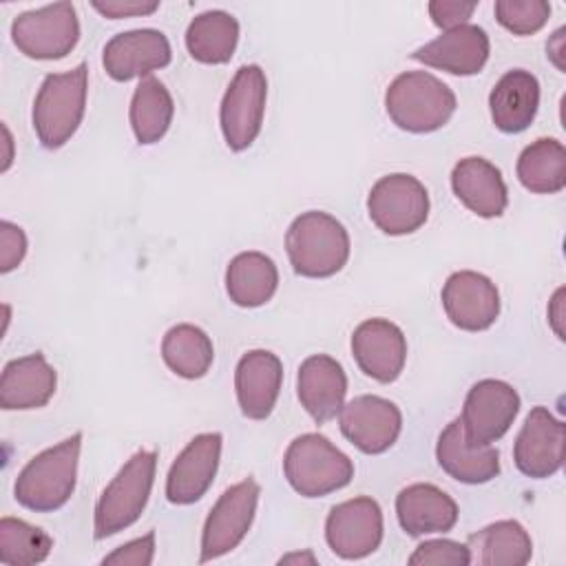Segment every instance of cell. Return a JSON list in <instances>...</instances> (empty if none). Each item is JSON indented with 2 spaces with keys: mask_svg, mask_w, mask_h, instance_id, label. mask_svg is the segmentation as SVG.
Returning a JSON list of instances; mask_svg holds the SVG:
<instances>
[{
  "mask_svg": "<svg viewBox=\"0 0 566 566\" xmlns=\"http://www.w3.org/2000/svg\"><path fill=\"white\" fill-rule=\"evenodd\" d=\"M80 449L82 433L77 431L31 458L15 478V502L35 513L62 509L71 500L77 484Z\"/></svg>",
  "mask_w": 566,
  "mask_h": 566,
  "instance_id": "1",
  "label": "cell"
},
{
  "mask_svg": "<svg viewBox=\"0 0 566 566\" xmlns=\"http://www.w3.org/2000/svg\"><path fill=\"white\" fill-rule=\"evenodd\" d=\"M285 250L296 274L327 279L345 268L349 259V234L329 212L307 210L290 223Z\"/></svg>",
  "mask_w": 566,
  "mask_h": 566,
  "instance_id": "2",
  "label": "cell"
},
{
  "mask_svg": "<svg viewBox=\"0 0 566 566\" xmlns=\"http://www.w3.org/2000/svg\"><path fill=\"white\" fill-rule=\"evenodd\" d=\"M88 69L77 64L66 73H49L33 99V130L49 150L62 148L80 128L86 111Z\"/></svg>",
  "mask_w": 566,
  "mask_h": 566,
  "instance_id": "3",
  "label": "cell"
},
{
  "mask_svg": "<svg viewBox=\"0 0 566 566\" xmlns=\"http://www.w3.org/2000/svg\"><path fill=\"white\" fill-rule=\"evenodd\" d=\"M453 91L427 71H405L389 84L385 108L389 119L407 133H433L455 113Z\"/></svg>",
  "mask_w": 566,
  "mask_h": 566,
  "instance_id": "4",
  "label": "cell"
},
{
  "mask_svg": "<svg viewBox=\"0 0 566 566\" xmlns=\"http://www.w3.org/2000/svg\"><path fill=\"white\" fill-rule=\"evenodd\" d=\"M283 473L298 495L323 497L352 482L354 462L325 436L303 433L287 444Z\"/></svg>",
  "mask_w": 566,
  "mask_h": 566,
  "instance_id": "5",
  "label": "cell"
},
{
  "mask_svg": "<svg viewBox=\"0 0 566 566\" xmlns=\"http://www.w3.org/2000/svg\"><path fill=\"white\" fill-rule=\"evenodd\" d=\"M157 471L155 451H137L106 484L95 504V537L106 539L128 528L144 513Z\"/></svg>",
  "mask_w": 566,
  "mask_h": 566,
  "instance_id": "6",
  "label": "cell"
},
{
  "mask_svg": "<svg viewBox=\"0 0 566 566\" xmlns=\"http://www.w3.org/2000/svg\"><path fill=\"white\" fill-rule=\"evenodd\" d=\"M11 40L20 53L33 60H60L80 40V22L71 2H53L24 11L11 22Z\"/></svg>",
  "mask_w": 566,
  "mask_h": 566,
  "instance_id": "7",
  "label": "cell"
},
{
  "mask_svg": "<svg viewBox=\"0 0 566 566\" xmlns=\"http://www.w3.org/2000/svg\"><path fill=\"white\" fill-rule=\"evenodd\" d=\"M268 80L259 64H243L230 80L221 108L219 122L226 144L241 153L254 144L261 133L265 115Z\"/></svg>",
  "mask_w": 566,
  "mask_h": 566,
  "instance_id": "8",
  "label": "cell"
},
{
  "mask_svg": "<svg viewBox=\"0 0 566 566\" xmlns=\"http://www.w3.org/2000/svg\"><path fill=\"white\" fill-rule=\"evenodd\" d=\"M429 192L413 175L391 172L380 177L367 197L369 219L391 237L411 234L429 217Z\"/></svg>",
  "mask_w": 566,
  "mask_h": 566,
  "instance_id": "9",
  "label": "cell"
},
{
  "mask_svg": "<svg viewBox=\"0 0 566 566\" xmlns=\"http://www.w3.org/2000/svg\"><path fill=\"white\" fill-rule=\"evenodd\" d=\"M261 486L254 478H245L232 486H228L214 506L210 509L203 531H201V555L199 562H212L230 551H234L243 537L248 535L256 504H259Z\"/></svg>",
  "mask_w": 566,
  "mask_h": 566,
  "instance_id": "10",
  "label": "cell"
},
{
  "mask_svg": "<svg viewBox=\"0 0 566 566\" xmlns=\"http://www.w3.org/2000/svg\"><path fill=\"white\" fill-rule=\"evenodd\" d=\"M382 509L374 497L358 495L329 509L325 539L340 559H363L382 542Z\"/></svg>",
  "mask_w": 566,
  "mask_h": 566,
  "instance_id": "11",
  "label": "cell"
},
{
  "mask_svg": "<svg viewBox=\"0 0 566 566\" xmlns=\"http://www.w3.org/2000/svg\"><path fill=\"white\" fill-rule=\"evenodd\" d=\"M340 433L363 453L378 455L394 447L402 429V413L396 402L363 394L345 402L338 411Z\"/></svg>",
  "mask_w": 566,
  "mask_h": 566,
  "instance_id": "12",
  "label": "cell"
},
{
  "mask_svg": "<svg viewBox=\"0 0 566 566\" xmlns=\"http://www.w3.org/2000/svg\"><path fill=\"white\" fill-rule=\"evenodd\" d=\"M564 422L555 418L546 407H533L513 444V460L517 471L535 480L555 475L564 464Z\"/></svg>",
  "mask_w": 566,
  "mask_h": 566,
  "instance_id": "13",
  "label": "cell"
},
{
  "mask_svg": "<svg viewBox=\"0 0 566 566\" xmlns=\"http://www.w3.org/2000/svg\"><path fill=\"white\" fill-rule=\"evenodd\" d=\"M520 413V394L504 380H478L462 407V427L475 442H497Z\"/></svg>",
  "mask_w": 566,
  "mask_h": 566,
  "instance_id": "14",
  "label": "cell"
},
{
  "mask_svg": "<svg viewBox=\"0 0 566 566\" xmlns=\"http://www.w3.org/2000/svg\"><path fill=\"white\" fill-rule=\"evenodd\" d=\"M447 318L464 332H484L500 316V292L495 283L473 270L453 272L442 285Z\"/></svg>",
  "mask_w": 566,
  "mask_h": 566,
  "instance_id": "15",
  "label": "cell"
},
{
  "mask_svg": "<svg viewBox=\"0 0 566 566\" xmlns=\"http://www.w3.org/2000/svg\"><path fill=\"white\" fill-rule=\"evenodd\" d=\"M172 51L168 38L157 29H133L113 35L104 44L102 64L115 82L148 77L153 71L170 64Z\"/></svg>",
  "mask_w": 566,
  "mask_h": 566,
  "instance_id": "16",
  "label": "cell"
},
{
  "mask_svg": "<svg viewBox=\"0 0 566 566\" xmlns=\"http://www.w3.org/2000/svg\"><path fill=\"white\" fill-rule=\"evenodd\" d=\"M221 447L223 438L217 431L199 433L186 444L166 475L168 502L192 504L206 495L219 469Z\"/></svg>",
  "mask_w": 566,
  "mask_h": 566,
  "instance_id": "17",
  "label": "cell"
},
{
  "mask_svg": "<svg viewBox=\"0 0 566 566\" xmlns=\"http://www.w3.org/2000/svg\"><path fill=\"white\" fill-rule=\"evenodd\" d=\"M352 354L360 371L382 385L394 382L407 360V338L387 318H367L352 334Z\"/></svg>",
  "mask_w": 566,
  "mask_h": 566,
  "instance_id": "18",
  "label": "cell"
},
{
  "mask_svg": "<svg viewBox=\"0 0 566 566\" xmlns=\"http://www.w3.org/2000/svg\"><path fill=\"white\" fill-rule=\"evenodd\" d=\"M436 460L440 469L464 484H484L500 475V451L467 436L462 420H451L438 436Z\"/></svg>",
  "mask_w": 566,
  "mask_h": 566,
  "instance_id": "19",
  "label": "cell"
},
{
  "mask_svg": "<svg viewBox=\"0 0 566 566\" xmlns=\"http://www.w3.org/2000/svg\"><path fill=\"white\" fill-rule=\"evenodd\" d=\"M489 35L478 24H460L411 53L413 60L451 75H475L489 60Z\"/></svg>",
  "mask_w": 566,
  "mask_h": 566,
  "instance_id": "20",
  "label": "cell"
},
{
  "mask_svg": "<svg viewBox=\"0 0 566 566\" xmlns=\"http://www.w3.org/2000/svg\"><path fill=\"white\" fill-rule=\"evenodd\" d=\"M283 382V365L268 349H250L234 369V391L241 413L250 420H265L279 398Z\"/></svg>",
  "mask_w": 566,
  "mask_h": 566,
  "instance_id": "21",
  "label": "cell"
},
{
  "mask_svg": "<svg viewBox=\"0 0 566 566\" xmlns=\"http://www.w3.org/2000/svg\"><path fill=\"white\" fill-rule=\"evenodd\" d=\"M296 394L305 411L318 424L336 418L347 394V376L343 365L329 354L307 356L298 367Z\"/></svg>",
  "mask_w": 566,
  "mask_h": 566,
  "instance_id": "22",
  "label": "cell"
},
{
  "mask_svg": "<svg viewBox=\"0 0 566 566\" xmlns=\"http://www.w3.org/2000/svg\"><path fill=\"white\" fill-rule=\"evenodd\" d=\"M396 515L400 528L411 537L449 533L458 522V504L436 484L416 482L396 495Z\"/></svg>",
  "mask_w": 566,
  "mask_h": 566,
  "instance_id": "23",
  "label": "cell"
},
{
  "mask_svg": "<svg viewBox=\"0 0 566 566\" xmlns=\"http://www.w3.org/2000/svg\"><path fill=\"white\" fill-rule=\"evenodd\" d=\"M55 387L57 374L40 352L13 358L0 376V407L7 411L40 409L53 398Z\"/></svg>",
  "mask_w": 566,
  "mask_h": 566,
  "instance_id": "24",
  "label": "cell"
},
{
  "mask_svg": "<svg viewBox=\"0 0 566 566\" xmlns=\"http://www.w3.org/2000/svg\"><path fill=\"white\" fill-rule=\"evenodd\" d=\"M453 195L478 217L493 219L506 210L509 190L500 168L484 157H464L451 170Z\"/></svg>",
  "mask_w": 566,
  "mask_h": 566,
  "instance_id": "25",
  "label": "cell"
},
{
  "mask_svg": "<svg viewBox=\"0 0 566 566\" xmlns=\"http://www.w3.org/2000/svg\"><path fill=\"white\" fill-rule=\"evenodd\" d=\"M539 108V82L526 69L506 71L489 95L491 119L502 133L526 130Z\"/></svg>",
  "mask_w": 566,
  "mask_h": 566,
  "instance_id": "26",
  "label": "cell"
},
{
  "mask_svg": "<svg viewBox=\"0 0 566 566\" xmlns=\"http://www.w3.org/2000/svg\"><path fill=\"white\" fill-rule=\"evenodd\" d=\"M471 564L524 566L533 557V539L517 520L493 522L467 537Z\"/></svg>",
  "mask_w": 566,
  "mask_h": 566,
  "instance_id": "27",
  "label": "cell"
},
{
  "mask_svg": "<svg viewBox=\"0 0 566 566\" xmlns=\"http://www.w3.org/2000/svg\"><path fill=\"white\" fill-rule=\"evenodd\" d=\"M276 287L279 270L263 252H239L226 268V292L239 307H259L268 303Z\"/></svg>",
  "mask_w": 566,
  "mask_h": 566,
  "instance_id": "28",
  "label": "cell"
},
{
  "mask_svg": "<svg viewBox=\"0 0 566 566\" xmlns=\"http://www.w3.org/2000/svg\"><path fill=\"white\" fill-rule=\"evenodd\" d=\"M239 42V22L221 9L203 11L186 29V49L201 64H226Z\"/></svg>",
  "mask_w": 566,
  "mask_h": 566,
  "instance_id": "29",
  "label": "cell"
},
{
  "mask_svg": "<svg viewBox=\"0 0 566 566\" xmlns=\"http://www.w3.org/2000/svg\"><path fill=\"white\" fill-rule=\"evenodd\" d=\"M517 179L535 195H555L566 186V148L555 137H539L517 157Z\"/></svg>",
  "mask_w": 566,
  "mask_h": 566,
  "instance_id": "30",
  "label": "cell"
},
{
  "mask_svg": "<svg viewBox=\"0 0 566 566\" xmlns=\"http://www.w3.org/2000/svg\"><path fill=\"white\" fill-rule=\"evenodd\" d=\"M172 115H175V102L168 88L164 86V82L157 80L155 75L142 77L139 84L135 86L130 111H128L135 139L139 144L159 142L168 133L172 124Z\"/></svg>",
  "mask_w": 566,
  "mask_h": 566,
  "instance_id": "31",
  "label": "cell"
},
{
  "mask_svg": "<svg viewBox=\"0 0 566 566\" xmlns=\"http://www.w3.org/2000/svg\"><path fill=\"white\" fill-rule=\"evenodd\" d=\"M161 358L168 369L186 380H197L208 374L214 360L210 336L190 323L172 325L161 338Z\"/></svg>",
  "mask_w": 566,
  "mask_h": 566,
  "instance_id": "32",
  "label": "cell"
},
{
  "mask_svg": "<svg viewBox=\"0 0 566 566\" xmlns=\"http://www.w3.org/2000/svg\"><path fill=\"white\" fill-rule=\"evenodd\" d=\"M53 537L20 517L0 520V562L7 566H33L49 557Z\"/></svg>",
  "mask_w": 566,
  "mask_h": 566,
  "instance_id": "33",
  "label": "cell"
},
{
  "mask_svg": "<svg viewBox=\"0 0 566 566\" xmlns=\"http://www.w3.org/2000/svg\"><path fill=\"white\" fill-rule=\"evenodd\" d=\"M493 9L497 22L515 35L537 33L551 15L546 0H497Z\"/></svg>",
  "mask_w": 566,
  "mask_h": 566,
  "instance_id": "34",
  "label": "cell"
},
{
  "mask_svg": "<svg viewBox=\"0 0 566 566\" xmlns=\"http://www.w3.org/2000/svg\"><path fill=\"white\" fill-rule=\"evenodd\" d=\"M411 566H467L471 555L467 544L453 539H427L407 559Z\"/></svg>",
  "mask_w": 566,
  "mask_h": 566,
  "instance_id": "35",
  "label": "cell"
},
{
  "mask_svg": "<svg viewBox=\"0 0 566 566\" xmlns=\"http://www.w3.org/2000/svg\"><path fill=\"white\" fill-rule=\"evenodd\" d=\"M155 559V531H148L142 537H135L122 546H117L113 553H108L102 564H115V566H150Z\"/></svg>",
  "mask_w": 566,
  "mask_h": 566,
  "instance_id": "36",
  "label": "cell"
},
{
  "mask_svg": "<svg viewBox=\"0 0 566 566\" xmlns=\"http://www.w3.org/2000/svg\"><path fill=\"white\" fill-rule=\"evenodd\" d=\"M27 254V234L11 221H0V272L15 270Z\"/></svg>",
  "mask_w": 566,
  "mask_h": 566,
  "instance_id": "37",
  "label": "cell"
},
{
  "mask_svg": "<svg viewBox=\"0 0 566 566\" xmlns=\"http://www.w3.org/2000/svg\"><path fill=\"white\" fill-rule=\"evenodd\" d=\"M475 2H455V0H433L429 2V15L436 27L449 31L460 24H469V18L475 11Z\"/></svg>",
  "mask_w": 566,
  "mask_h": 566,
  "instance_id": "38",
  "label": "cell"
},
{
  "mask_svg": "<svg viewBox=\"0 0 566 566\" xmlns=\"http://www.w3.org/2000/svg\"><path fill=\"white\" fill-rule=\"evenodd\" d=\"M93 9L99 11L102 15L111 18V20H119V18H133V15H150L159 9V2H122V0H113V2H93Z\"/></svg>",
  "mask_w": 566,
  "mask_h": 566,
  "instance_id": "39",
  "label": "cell"
},
{
  "mask_svg": "<svg viewBox=\"0 0 566 566\" xmlns=\"http://www.w3.org/2000/svg\"><path fill=\"white\" fill-rule=\"evenodd\" d=\"M548 321H551V327L553 332L557 334V338L564 340V287H559L553 298H551V305H548Z\"/></svg>",
  "mask_w": 566,
  "mask_h": 566,
  "instance_id": "40",
  "label": "cell"
},
{
  "mask_svg": "<svg viewBox=\"0 0 566 566\" xmlns=\"http://www.w3.org/2000/svg\"><path fill=\"white\" fill-rule=\"evenodd\" d=\"M279 564H316V557L312 555V551H305V553H290V555H283L279 559Z\"/></svg>",
  "mask_w": 566,
  "mask_h": 566,
  "instance_id": "41",
  "label": "cell"
},
{
  "mask_svg": "<svg viewBox=\"0 0 566 566\" xmlns=\"http://www.w3.org/2000/svg\"><path fill=\"white\" fill-rule=\"evenodd\" d=\"M2 130H4V142H7V148H11V135H9L7 126H2ZM9 164H11V157H9V153H7V159H4V166H2V170H7V168H9Z\"/></svg>",
  "mask_w": 566,
  "mask_h": 566,
  "instance_id": "42",
  "label": "cell"
}]
</instances>
